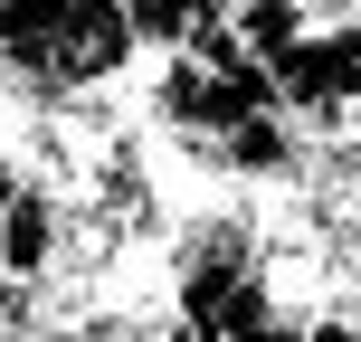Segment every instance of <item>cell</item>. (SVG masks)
Here are the masks:
<instances>
[{
	"label": "cell",
	"instance_id": "obj_1",
	"mask_svg": "<svg viewBox=\"0 0 361 342\" xmlns=\"http://www.w3.org/2000/svg\"><path fill=\"white\" fill-rule=\"evenodd\" d=\"M57 257H67V200L38 190V181H19V190L0 200V267H10L19 286H38V276H57Z\"/></svg>",
	"mask_w": 361,
	"mask_h": 342
},
{
	"label": "cell",
	"instance_id": "obj_2",
	"mask_svg": "<svg viewBox=\"0 0 361 342\" xmlns=\"http://www.w3.org/2000/svg\"><path fill=\"white\" fill-rule=\"evenodd\" d=\"M10 314H19V276L0 267V324H10Z\"/></svg>",
	"mask_w": 361,
	"mask_h": 342
}]
</instances>
